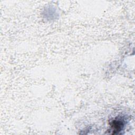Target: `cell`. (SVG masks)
I'll return each instance as SVG.
<instances>
[{
    "label": "cell",
    "instance_id": "obj_1",
    "mask_svg": "<svg viewBox=\"0 0 135 135\" xmlns=\"http://www.w3.org/2000/svg\"><path fill=\"white\" fill-rule=\"evenodd\" d=\"M123 126V121L120 120H115L111 123V128L113 131V133L118 132L121 131Z\"/></svg>",
    "mask_w": 135,
    "mask_h": 135
}]
</instances>
